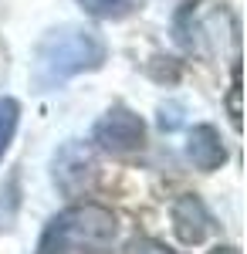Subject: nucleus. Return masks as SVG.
I'll return each instance as SVG.
<instances>
[{"mask_svg":"<svg viewBox=\"0 0 247 254\" xmlns=\"http://www.w3.org/2000/svg\"><path fill=\"white\" fill-rule=\"evenodd\" d=\"M105 41L95 31L78 27V24H64L48 31L34 48V61H31V81L34 92H55L75 75L95 71L105 64Z\"/></svg>","mask_w":247,"mask_h":254,"instance_id":"f257e3e1","label":"nucleus"},{"mask_svg":"<svg viewBox=\"0 0 247 254\" xmlns=\"http://www.w3.org/2000/svg\"><path fill=\"white\" fill-rule=\"evenodd\" d=\"M119 220L102 203H75L48 220L38 254H109Z\"/></svg>","mask_w":247,"mask_h":254,"instance_id":"f03ea898","label":"nucleus"},{"mask_svg":"<svg viewBox=\"0 0 247 254\" xmlns=\"http://www.w3.org/2000/svg\"><path fill=\"white\" fill-rule=\"evenodd\" d=\"M92 142L109 156H132L146 146V122L125 105H112L95 122Z\"/></svg>","mask_w":247,"mask_h":254,"instance_id":"7ed1b4c3","label":"nucleus"},{"mask_svg":"<svg viewBox=\"0 0 247 254\" xmlns=\"http://www.w3.org/2000/svg\"><path fill=\"white\" fill-rule=\"evenodd\" d=\"M51 180H55V187L64 196L85 193V190L95 183V153H92V146H85V142H78V139L64 142L55 153Z\"/></svg>","mask_w":247,"mask_h":254,"instance_id":"20e7f679","label":"nucleus"},{"mask_svg":"<svg viewBox=\"0 0 247 254\" xmlns=\"http://www.w3.org/2000/svg\"><path fill=\"white\" fill-rule=\"evenodd\" d=\"M213 231H217V224H213V217H210V210L203 207L200 196L183 193L176 203H173V234H176L180 244L200 248Z\"/></svg>","mask_w":247,"mask_h":254,"instance_id":"39448f33","label":"nucleus"},{"mask_svg":"<svg viewBox=\"0 0 247 254\" xmlns=\"http://www.w3.org/2000/svg\"><path fill=\"white\" fill-rule=\"evenodd\" d=\"M186 156L196 170H203V173H213V170H220L224 163H227V146H224V139L220 132L213 129V126H193L190 129V142H186Z\"/></svg>","mask_w":247,"mask_h":254,"instance_id":"423d86ee","label":"nucleus"},{"mask_svg":"<svg viewBox=\"0 0 247 254\" xmlns=\"http://www.w3.org/2000/svg\"><path fill=\"white\" fill-rule=\"evenodd\" d=\"M85 7V14H92L98 20H122L132 10H139L142 0H78Z\"/></svg>","mask_w":247,"mask_h":254,"instance_id":"0eeeda50","label":"nucleus"},{"mask_svg":"<svg viewBox=\"0 0 247 254\" xmlns=\"http://www.w3.org/2000/svg\"><path fill=\"white\" fill-rule=\"evenodd\" d=\"M17 122H20V102L17 98H0V159L7 156V149L14 142Z\"/></svg>","mask_w":247,"mask_h":254,"instance_id":"6e6552de","label":"nucleus"},{"mask_svg":"<svg viewBox=\"0 0 247 254\" xmlns=\"http://www.w3.org/2000/svg\"><path fill=\"white\" fill-rule=\"evenodd\" d=\"M227 109H230V122H234V129H241V68H237V64H234V81H230Z\"/></svg>","mask_w":247,"mask_h":254,"instance_id":"1a4fd4ad","label":"nucleus"},{"mask_svg":"<svg viewBox=\"0 0 247 254\" xmlns=\"http://www.w3.org/2000/svg\"><path fill=\"white\" fill-rule=\"evenodd\" d=\"M125 254H170V251H166V248H159V244L149 241V237H135V241H129Z\"/></svg>","mask_w":247,"mask_h":254,"instance_id":"9d476101","label":"nucleus"},{"mask_svg":"<svg viewBox=\"0 0 247 254\" xmlns=\"http://www.w3.org/2000/svg\"><path fill=\"white\" fill-rule=\"evenodd\" d=\"M213 254H241V251H237V248H217Z\"/></svg>","mask_w":247,"mask_h":254,"instance_id":"9b49d317","label":"nucleus"}]
</instances>
